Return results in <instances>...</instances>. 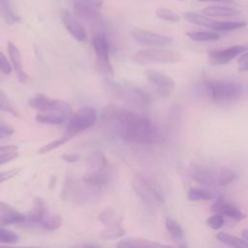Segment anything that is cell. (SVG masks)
<instances>
[{
	"label": "cell",
	"mask_w": 248,
	"mask_h": 248,
	"mask_svg": "<svg viewBox=\"0 0 248 248\" xmlns=\"http://www.w3.org/2000/svg\"><path fill=\"white\" fill-rule=\"evenodd\" d=\"M67 141H69V140H68L65 137L62 136L61 138L56 139V140H52V141L46 143V145L42 146V147L39 149V153H40V154H45V153H47V152H49V151H52V150H54V149L60 147L61 145H63V144L66 143Z\"/></svg>",
	"instance_id": "obj_36"
},
{
	"label": "cell",
	"mask_w": 248,
	"mask_h": 248,
	"mask_svg": "<svg viewBox=\"0 0 248 248\" xmlns=\"http://www.w3.org/2000/svg\"><path fill=\"white\" fill-rule=\"evenodd\" d=\"M246 22L244 21H215L213 23L212 29L217 31H232L235 29L242 28L246 26Z\"/></svg>",
	"instance_id": "obj_31"
},
{
	"label": "cell",
	"mask_w": 248,
	"mask_h": 248,
	"mask_svg": "<svg viewBox=\"0 0 248 248\" xmlns=\"http://www.w3.org/2000/svg\"><path fill=\"white\" fill-rule=\"evenodd\" d=\"M48 212L46 202L40 198L35 197L32 202V207L27 214V222L40 225L42 219Z\"/></svg>",
	"instance_id": "obj_20"
},
{
	"label": "cell",
	"mask_w": 248,
	"mask_h": 248,
	"mask_svg": "<svg viewBox=\"0 0 248 248\" xmlns=\"http://www.w3.org/2000/svg\"><path fill=\"white\" fill-rule=\"evenodd\" d=\"M188 200L191 202L198 201H209L217 198V195L209 190L203 188H191L187 194Z\"/></svg>",
	"instance_id": "obj_25"
},
{
	"label": "cell",
	"mask_w": 248,
	"mask_h": 248,
	"mask_svg": "<svg viewBox=\"0 0 248 248\" xmlns=\"http://www.w3.org/2000/svg\"><path fill=\"white\" fill-rule=\"evenodd\" d=\"M246 50H248V45H237L224 49L212 50L208 53V60L212 65L227 64Z\"/></svg>",
	"instance_id": "obj_14"
},
{
	"label": "cell",
	"mask_w": 248,
	"mask_h": 248,
	"mask_svg": "<svg viewBox=\"0 0 248 248\" xmlns=\"http://www.w3.org/2000/svg\"><path fill=\"white\" fill-rule=\"evenodd\" d=\"M8 52H9L12 64L14 66V69L16 73L18 80L22 83H25L28 79V76L23 69L21 53H20L19 49L17 48V46L11 41L8 42Z\"/></svg>",
	"instance_id": "obj_18"
},
{
	"label": "cell",
	"mask_w": 248,
	"mask_h": 248,
	"mask_svg": "<svg viewBox=\"0 0 248 248\" xmlns=\"http://www.w3.org/2000/svg\"><path fill=\"white\" fill-rule=\"evenodd\" d=\"M211 209L215 213L222 214L223 216H227L236 221L245 218V214L237 206L226 202L221 197H217L216 202L211 205Z\"/></svg>",
	"instance_id": "obj_17"
},
{
	"label": "cell",
	"mask_w": 248,
	"mask_h": 248,
	"mask_svg": "<svg viewBox=\"0 0 248 248\" xmlns=\"http://www.w3.org/2000/svg\"><path fill=\"white\" fill-rule=\"evenodd\" d=\"M104 87L112 99L120 101L133 108H145L151 101L150 96L143 90L135 86L121 84L111 79H106Z\"/></svg>",
	"instance_id": "obj_3"
},
{
	"label": "cell",
	"mask_w": 248,
	"mask_h": 248,
	"mask_svg": "<svg viewBox=\"0 0 248 248\" xmlns=\"http://www.w3.org/2000/svg\"><path fill=\"white\" fill-rule=\"evenodd\" d=\"M74 5H80V6H86L91 8L99 9L103 5L102 0H72Z\"/></svg>",
	"instance_id": "obj_38"
},
{
	"label": "cell",
	"mask_w": 248,
	"mask_h": 248,
	"mask_svg": "<svg viewBox=\"0 0 248 248\" xmlns=\"http://www.w3.org/2000/svg\"><path fill=\"white\" fill-rule=\"evenodd\" d=\"M132 37L140 45L151 46H165L173 42V39L167 35L154 33L151 31L134 28L131 31Z\"/></svg>",
	"instance_id": "obj_13"
},
{
	"label": "cell",
	"mask_w": 248,
	"mask_h": 248,
	"mask_svg": "<svg viewBox=\"0 0 248 248\" xmlns=\"http://www.w3.org/2000/svg\"><path fill=\"white\" fill-rule=\"evenodd\" d=\"M133 59L138 64H174L181 60V54L170 49L145 48L138 50Z\"/></svg>",
	"instance_id": "obj_8"
},
{
	"label": "cell",
	"mask_w": 248,
	"mask_h": 248,
	"mask_svg": "<svg viewBox=\"0 0 248 248\" xmlns=\"http://www.w3.org/2000/svg\"><path fill=\"white\" fill-rule=\"evenodd\" d=\"M241 236H242L243 239H245V240L248 241V229L242 230V232H241Z\"/></svg>",
	"instance_id": "obj_45"
},
{
	"label": "cell",
	"mask_w": 248,
	"mask_h": 248,
	"mask_svg": "<svg viewBox=\"0 0 248 248\" xmlns=\"http://www.w3.org/2000/svg\"><path fill=\"white\" fill-rule=\"evenodd\" d=\"M187 172L197 183L210 187L227 186L236 178L234 171L230 169L195 163L188 167Z\"/></svg>",
	"instance_id": "obj_2"
},
{
	"label": "cell",
	"mask_w": 248,
	"mask_h": 248,
	"mask_svg": "<svg viewBox=\"0 0 248 248\" xmlns=\"http://www.w3.org/2000/svg\"><path fill=\"white\" fill-rule=\"evenodd\" d=\"M0 16L8 24H14L20 20V17L13 11L10 0H0Z\"/></svg>",
	"instance_id": "obj_24"
},
{
	"label": "cell",
	"mask_w": 248,
	"mask_h": 248,
	"mask_svg": "<svg viewBox=\"0 0 248 248\" xmlns=\"http://www.w3.org/2000/svg\"><path fill=\"white\" fill-rule=\"evenodd\" d=\"M156 16L166 21H170V22H176L179 20V16L174 13L171 10H169L167 8H159L156 10Z\"/></svg>",
	"instance_id": "obj_34"
},
{
	"label": "cell",
	"mask_w": 248,
	"mask_h": 248,
	"mask_svg": "<svg viewBox=\"0 0 248 248\" xmlns=\"http://www.w3.org/2000/svg\"><path fill=\"white\" fill-rule=\"evenodd\" d=\"M14 134V130L6 125L0 124V140L8 138Z\"/></svg>",
	"instance_id": "obj_43"
},
{
	"label": "cell",
	"mask_w": 248,
	"mask_h": 248,
	"mask_svg": "<svg viewBox=\"0 0 248 248\" xmlns=\"http://www.w3.org/2000/svg\"><path fill=\"white\" fill-rule=\"evenodd\" d=\"M133 188L141 202L150 208H156L164 203V198L157 187L146 177L139 174L135 176Z\"/></svg>",
	"instance_id": "obj_9"
},
{
	"label": "cell",
	"mask_w": 248,
	"mask_h": 248,
	"mask_svg": "<svg viewBox=\"0 0 248 248\" xmlns=\"http://www.w3.org/2000/svg\"><path fill=\"white\" fill-rule=\"evenodd\" d=\"M208 97L215 104H231L237 101L242 93V86L232 80L214 79L205 82Z\"/></svg>",
	"instance_id": "obj_5"
},
{
	"label": "cell",
	"mask_w": 248,
	"mask_h": 248,
	"mask_svg": "<svg viewBox=\"0 0 248 248\" xmlns=\"http://www.w3.org/2000/svg\"><path fill=\"white\" fill-rule=\"evenodd\" d=\"M166 229L169 234L175 240H181L183 238L184 232L181 226L171 217H167L165 220Z\"/></svg>",
	"instance_id": "obj_29"
},
{
	"label": "cell",
	"mask_w": 248,
	"mask_h": 248,
	"mask_svg": "<svg viewBox=\"0 0 248 248\" xmlns=\"http://www.w3.org/2000/svg\"><path fill=\"white\" fill-rule=\"evenodd\" d=\"M216 238L223 244L232 246V247H248V241L245 239H240L234 235L229 234L227 232H221L219 233H217Z\"/></svg>",
	"instance_id": "obj_27"
},
{
	"label": "cell",
	"mask_w": 248,
	"mask_h": 248,
	"mask_svg": "<svg viewBox=\"0 0 248 248\" xmlns=\"http://www.w3.org/2000/svg\"><path fill=\"white\" fill-rule=\"evenodd\" d=\"M145 77L158 94L163 97L170 95L175 89V81L170 76L164 73L154 70H147L145 72Z\"/></svg>",
	"instance_id": "obj_12"
},
{
	"label": "cell",
	"mask_w": 248,
	"mask_h": 248,
	"mask_svg": "<svg viewBox=\"0 0 248 248\" xmlns=\"http://www.w3.org/2000/svg\"><path fill=\"white\" fill-rule=\"evenodd\" d=\"M82 179L99 188L108 184L111 179V169L102 152L94 151L87 157L86 171Z\"/></svg>",
	"instance_id": "obj_4"
},
{
	"label": "cell",
	"mask_w": 248,
	"mask_h": 248,
	"mask_svg": "<svg viewBox=\"0 0 248 248\" xmlns=\"http://www.w3.org/2000/svg\"><path fill=\"white\" fill-rule=\"evenodd\" d=\"M203 15L207 16H219V17H229L238 15V11L229 7L222 6H208L203 9Z\"/></svg>",
	"instance_id": "obj_22"
},
{
	"label": "cell",
	"mask_w": 248,
	"mask_h": 248,
	"mask_svg": "<svg viewBox=\"0 0 248 248\" xmlns=\"http://www.w3.org/2000/svg\"><path fill=\"white\" fill-rule=\"evenodd\" d=\"M101 188L93 186L83 180L68 178L62 191V197L65 201L73 202H86L95 196Z\"/></svg>",
	"instance_id": "obj_7"
},
{
	"label": "cell",
	"mask_w": 248,
	"mask_h": 248,
	"mask_svg": "<svg viewBox=\"0 0 248 248\" xmlns=\"http://www.w3.org/2000/svg\"><path fill=\"white\" fill-rule=\"evenodd\" d=\"M187 36L196 42H209L216 41L219 39V34L215 32H206V31H196L188 32Z\"/></svg>",
	"instance_id": "obj_32"
},
{
	"label": "cell",
	"mask_w": 248,
	"mask_h": 248,
	"mask_svg": "<svg viewBox=\"0 0 248 248\" xmlns=\"http://www.w3.org/2000/svg\"><path fill=\"white\" fill-rule=\"evenodd\" d=\"M74 14L76 17L84 21L85 23L91 25L92 27H102L104 26V19L99 13L98 9L80 6V5H74Z\"/></svg>",
	"instance_id": "obj_15"
},
{
	"label": "cell",
	"mask_w": 248,
	"mask_h": 248,
	"mask_svg": "<svg viewBox=\"0 0 248 248\" xmlns=\"http://www.w3.org/2000/svg\"><path fill=\"white\" fill-rule=\"evenodd\" d=\"M117 247L120 248H130V247H163L164 244L154 242L149 239L144 238H125L121 239L116 243Z\"/></svg>",
	"instance_id": "obj_21"
},
{
	"label": "cell",
	"mask_w": 248,
	"mask_h": 248,
	"mask_svg": "<svg viewBox=\"0 0 248 248\" xmlns=\"http://www.w3.org/2000/svg\"><path fill=\"white\" fill-rule=\"evenodd\" d=\"M96 121L97 111L95 108L90 107L79 108L73 114H71L63 137L70 140L77 135L91 128Z\"/></svg>",
	"instance_id": "obj_6"
},
{
	"label": "cell",
	"mask_w": 248,
	"mask_h": 248,
	"mask_svg": "<svg viewBox=\"0 0 248 248\" xmlns=\"http://www.w3.org/2000/svg\"><path fill=\"white\" fill-rule=\"evenodd\" d=\"M225 224V219L222 214L215 213L214 215L210 216L206 220V225L212 230H219L221 229Z\"/></svg>",
	"instance_id": "obj_37"
},
{
	"label": "cell",
	"mask_w": 248,
	"mask_h": 248,
	"mask_svg": "<svg viewBox=\"0 0 248 248\" xmlns=\"http://www.w3.org/2000/svg\"><path fill=\"white\" fill-rule=\"evenodd\" d=\"M61 20L68 32L78 42L86 40L87 34L84 27L77 20V18L67 10H62L60 13Z\"/></svg>",
	"instance_id": "obj_16"
},
{
	"label": "cell",
	"mask_w": 248,
	"mask_h": 248,
	"mask_svg": "<svg viewBox=\"0 0 248 248\" xmlns=\"http://www.w3.org/2000/svg\"><path fill=\"white\" fill-rule=\"evenodd\" d=\"M18 240H19V237L16 232L0 227V243L12 244V243L17 242Z\"/></svg>",
	"instance_id": "obj_35"
},
{
	"label": "cell",
	"mask_w": 248,
	"mask_h": 248,
	"mask_svg": "<svg viewBox=\"0 0 248 248\" xmlns=\"http://www.w3.org/2000/svg\"><path fill=\"white\" fill-rule=\"evenodd\" d=\"M105 229L101 232L100 236L103 239L112 240V239H119L125 234V230L122 227L121 218L116 216L114 219L109 221L108 224L104 225Z\"/></svg>",
	"instance_id": "obj_19"
},
{
	"label": "cell",
	"mask_w": 248,
	"mask_h": 248,
	"mask_svg": "<svg viewBox=\"0 0 248 248\" xmlns=\"http://www.w3.org/2000/svg\"><path fill=\"white\" fill-rule=\"evenodd\" d=\"M237 63L239 72H248V50L239 55Z\"/></svg>",
	"instance_id": "obj_39"
},
{
	"label": "cell",
	"mask_w": 248,
	"mask_h": 248,
	"mask_svg": "<svg viewBox=\"0 0 248 248\" xmlns=\"http://www.w3.org/2000/svg\"><path fill=\"white\" fill-rule=\"evenodd\" d=\"M80 158V155L78 153H67L63 154L61 156V159L66 163H76Z\"/></svg>",
	"instance_id": "obj_42"
},
{
	"label": "cell",
	"mask_w": 248,
	"mask_h": 248,
	"mask_svg": "<svg viewBox=\"0 0 248 248\" xmlns=\"http://www.w3.org/2000/svg\"><path fill=\"white\" fill-rule=\"evenodd\" d=\"M103 118L124 141L133 144H153L163 140L157 125L147 116L116 105L105 108Z\"/></svg>",
	"instance_id": "obj_1"
},
{
	"label": "cell",
	"mask_w": 248,
	"mask_h": 248,
	"mask_svg": "<svg viewBox=\"0 0 248 248\" xmlns=\"http://www.w3.org/2000/svg\"><path fill=\"white\" fill-rule=\"evenodd\" d=\"M19 171H20V169H17V168L7 170L5 171H0V183L5 182V181L15 177Z\"/></svg>",
	"instance_id": "obj_40"
},
{
	"label": "cell",
	"mask_w": 248,
	"mask_h": 248,
	"mask_svg": "<svg viewBox=\"0 0 248 248\" xmlns=\"http://www.w3.org/2000/svg\"><path fill=\"white\" fill-rule=\"evenodd\" d=\"M36 121L47 125H58L62 124L67 116L57 112H39L36 116Z\"/></svg>",
	"instance_id": "obj_23"
},
{
	"label": "cell",
	"mask_w": 248,
	"mask_h": 248,
	"mask_svg": "<svg viewBox=\"0 0 248 248\" xmlns=\"http://www.w3.org/2000/svg\"><path fill=\"white\" fill-rule=\"evenodd\" d=\"M15 208L13 206H11L10 204L4 202H0V218L3 217L4 215H6L7 213H9L10 211L14 210Z\"/></svg>",
	"instance_id": "obj_44"
},
{
	"label": "cell",
	"mask_w": 248,
	"mask_h": 248,
	"mask_svg": "<svg viewBox=\"0 0 248 248\" xmlns=\"http://www.w3.org/2000/svg\"><path fill=\"white\" fill-rule=\"evenodd\" d=\"M28 105L39 112H57L64 114L67 117L71 115L72 112V108L67 102L49 98L43 94H37L30 98Z\"/></svg>",
	"instance_id": "obj_10"
},
{
	"label": "cell",
	"mask_w": 248,
	"mask_h": 248,
	"mask_svg": "<svg viewBox=\"0 0 248 248\" xmlns=\"http://www.w3.org/2000/svg\"><path fill=\"white\" fill-rule=\"evenodd\" d=\"M0 72L3 74H10L12 72V67L9 62V60L6 58V56L0 51Z\"/></svg>",
	"instance_id": "obj_41"
},
{
	"label": "cell",
	"mask_w": 248,
	"mask_h": 248,
	"mask_svg": "<svg viewBox=\"0 0 248 248\" xmlns=\"http://www.w3.org/2000/svg\"><path fill=\"white\" fill-rule=\"evenodd\" d=\"M62 225V218L60 215L55 213L47 212L46 216L42 219L40 226L48 231H54L60 228Z\"/></svg>",
	"instance_id": "obj_28"
},
{
	"label": "cell",
	"mask_w": 248,
	"mask_h": 248,
	"mask_svg": "<svg viewBox=\"0 0 248 248\" xmlns=\"http://www.w3.org/2000/svg\"><path fill=\"white\" fill-rule=\"evenodd\" d=\"M16 145H4L0 146V166L18 157Z\"/></svg>",
	"instance_id": "obj_30"
},
{
	"label": "cell",
	"mask_w": 248,
	"mask_h": 248,
	"mask_svg": "<svg viewBox=\"0 0 248 248\" xmlns=\"http://www.w3.org/2000/svg\"><path fill=\"white\" fill-rule=\"evenodd\" d=\"M183 16L187 21H189L193 24H197V25H200V26H204V27L211 28V29H212V26H213V23H214V20L210 19L209 16H207L205 15L197 14V13L188 12V13H185L183 15Z\"/></svg>",
	"instance_id": "obj_26"
},
{
	"label": "cell",
	"mask_w": 248,
	"mask_h": 248,
	"mask_svg": "<svg viewBox=\"0 0 248 248\" xmlns=\"http://www.w3.org/2000/svg\"><path fill=\"white\" fill-rule=\"evenodd\" d=\"M200 2H221V1H229V0H198Z\"/></svg>",
	"instance_id": "obj_46"
},
{
	"label": "cell",
	"mask_w": 248,
	"mask_h": 248,
	"mask_svg": "<svg viewBox=\"0 0 248 248\" xmlns=\"http://www.w3.org/2000/svg\"><path fill=\"white\" fill-rule=\"evenodd\" d=\"M92 45L97 56L99 68L104 74L112 76L113 69L109 60V43L107 35L103 32H98L92 39Z\"/></svg>",
	"instance_id": "obj_11"
},
{
	"label": "cell",
	"mask_w": 248,
	"mask_h": 248,
	"mask_svg": "<svg viewBox=\"0 0 248 248\" xmlns=\"http://www.w3.org/2000/svg\"><path fill=\"white\" fill-rule=\"evenodd\" d=\"M0 111L3 112H7L10 113L14 116L19 117L18 112L16 110V108H14V106L12 105L9 97L7 96V94L0 89Z\"/></svg>",
	"instance_id": "obj_33"
}]
</instances>
